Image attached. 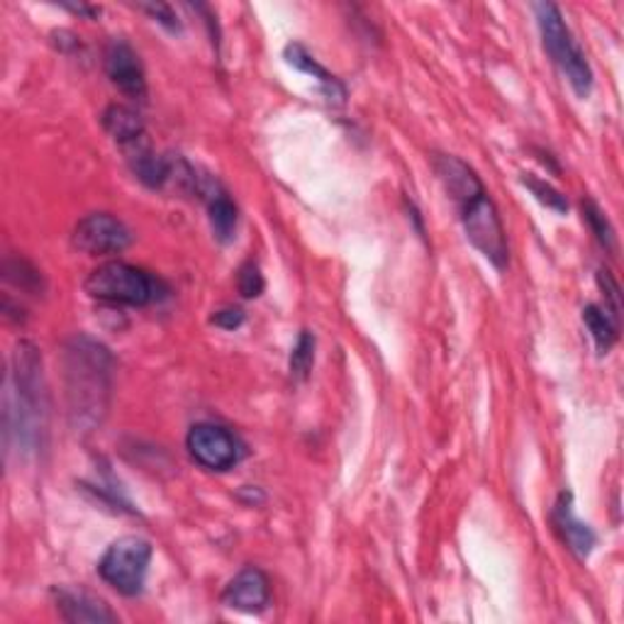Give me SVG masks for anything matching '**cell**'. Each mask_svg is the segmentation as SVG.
Listing matches in <instances>:
<instances>
[{"label":"cell","instance_id":"7c38bea8","mask_svg":"<svg viewBox=\"0 0 624 624\" xmlns=\"http://www.w3.org/2000/svg\"><path fill=\"white\" fill-rule=\"evenodd\" d=\"M554 525L556 529L561 532L563 541L569 544V549L573 554L581 556V559H588L593 554L595 544H598V535L590 525L581 522L573 513V495L571 493H561L559 501L554 505Z\"/></svg>","mask_w":624,"mask_h":624},{"label":"cell","instance_id":"7402d4cb","mask_svg":"<svg viewBox=\"0 0 624 624\" xmlns=\"http://www.w3.org/2000/svg\"><path fill=\"white\" fill-rule=\"evenodd\" d=\"M598 286L603 288V293H605V300H607V313H612V317H620V313H622V293H620V283L615 281V276L610 274L607 269H600L598 271Z\"/></svg>","mask_w":624,"mask_h":624},{"label":"cell","instance_id":"cb8c5ba5","mask_svg":"<svg viewBox=\"0 0 624 624\" xmlns=\"http://www.w3.org/2000/svg\"><path fill=\"white\" fill-rule=\"evenodd\" d=\"M247 320V315L242 308H222L212 315V325H218L220 330H237V327H242Z\"/></svg>","mask_w":624,"mask_h":624},{"label":"cell","instance_id":"5b68a950","mask_svg":"<svg viewBox=\"0 0 624 624\" xmlns=\"http://www.w3.org/2000/svg\"><path fill=\"white\" fill-rule=\"evenodd\" d=\"M152 554V544L144 537H122L116 544H110L98 563V573L118 593L134 598L144 590Z\"/></svg>","mask_w":624,"mask_h":624},{"label":"cell","instance_id":"30bf717a","mask_svg":"<svg viewBox=\"0 0 624 624\" xmlns=\"http://www.w3.org/2000/svg\"><path fill=\"white\" fill-rule=\"evenodd\" d=\"M106 72L112 84L118 86L120 94L132 100L146 98V78L144 66L140 62L138 52H134L124 40H112L106 50Z\"/></svg>","mask_w":624,"mask_h":624},{"label":"cell","instance_id":"8992f818","mask_svg":"<svg viewBox=\"0 0 624 624\" xmlns=\"http://www.w3.org/2000/svg\"><path fill=\"white\" fill-rule=\"evenodd\" d=\"M461 222L463 232H467L469 242L479 249V252L491 261L495 269L507 266V237L501 215H497L495 202L488 198V193L473 198L467 206H461Z\"/></svg>","mask_w":624,"mask_h":624},{"label":"cell","instance_id":"ba28073f","mask_svg":"<svg viewBox=\"0 0 624 624\" xmlns=\"http://www.w3.org/2000/svg\"><path fill=\"white\" fill-rule=\"evenodd\" d=\"M130 244V227L110 212H90L74 230V247L88 256L120 254Z\"/></svg>","mask_w":624,"mask_h":624},{"label":"cell","instance_id":"603a6c76","mask_svg":"<svg viewBox=\"0 0 624 624\" xmlns=\"http://www.w3.org/2000/svg\"><path fill=\"white\" fill-rule=\"evenodd\" d=\"M144 13H150L158 25H164L168 32H180V22L174 13V8L168 3H142L140 6Z\"/></svg>","mask_w":624,"mask_h":624},{"label":"cell","instance_id":"e0dca14e","mask_svg":"<svg viewBox=\"0 0 624 624\" xmlns=\"http://www.w3.org/2000/svg\"><path fill=\"white\" fill-rule=\"evenodd\" d=\"M583 322L588 327L590 337L598 347L600 354H607V351L615 347L617 342V320L607 313V308L603 310L600 305H588L583 310Z\"/></svg>","mask_w":624,"mask_h":624},{"label":"cell","instance_id":"ffe728a7","mask_svg":"<svg viewBox=\"0 0 624 624\" xmlns=\"http://www.w3.org/2000/svg\"><path fill=\"white\" fill-rule=\"evenodd\" d=\"M522 184H525V188L532 190V196H535L541 206H547L549 210L561 212V215L569 210V200H566V196H561V193L556 190L551 184H547V180L525 174L522 176Z\"/></svg>","mask_w":624,"mask_h":624},{"label":"cell","instance_id":"8fae6325","mask_svg":"<svg viewBox=\"0 0 624 624\" xmlns=\"http://www.w3.org/2000/svg\"><path fill=\"white\" fill-rule=\"evenodd\" d=\"M435 172L441 180V186L451 196L457 206H467L473 198H479L485 193L481 178L475 176L469 164H463L461 158L449 156V154H437L435 156Z\"/></svg>","mask_w":624,"mask_h":624},{"label":"cell","instance_id":"4fadbf2b","mask_svg":"<svg viewBox=\"0 0 624 624\" xmlns=\"http://www.w3.org/2000/svg\"><path fill=\"white\" fill-rule=\"evenodd\" d=\"M56 607H59L62 617L66 622H118V615L112 612L103 600L84 593V590L59 588L56 590Z\"/></svg>","mask_w":624,"mask_h":624},{"label":"cell","instance_id":"52a82bcc","mask_svg":"<svg viewBox=\"0 0 624 624\" xmlns=\"http://www.w3.org/2000/svg\"><path fill=\"white\" fill-rule=\"evenodd\" d=\"M186 447L193 461L208 471H230L247 453L240 437L215 423L193 425L186 437Z\"/></svg>","mask_w":624,"mask_h":624},{"label":"cell","instance_id":"44dd1931","mask_svg":"<svg viewBox=\"0 0 624 624\" xmlns=\"http://www.w3.org/2000/svg\"><path fill=\"white\" fill-rule=\"evenodd\" d=\"M237 288H240L244 298H259L261 291H264V276H261V269L254 261H247L237 271Z\"/></svg>","mask_w":624,"mask_h":624},{"label":"cell","instance_id":"9c48e42d","mask_svg":"<svg viewBox=\"0 0 624 624\" xmlns=\"http://www.w3.org/2000/svg\"><path fill=\"white\" fill-rule=\"evenodd\" d=\"M222 605L244 612V615H259V612H264L271 605L269 576L256 569V566H247V569H242L225 585Z\"/></svg>","mask_w":624,"mask_h":624},{"label":"cell","instance_id":"7a4b0ae2","mask_svg":"<svg viewBox=\"0 0 624 624\" xmlns=\"http://www.w3.org/2000/svg\"><path fill=\"white\" fill-rule=\"evenodd\" d=\"M112 369L116 361L98 339L81 335L66 344V401L76 433H94L103 423L112 391Z\"/></svg>","mask_w":624,"mask_h":624},{"label":"cell","instance_id":"d6986e66","mask_svg":"<svg viewBox=\"0 0 624 624\" xmlns=\"http://www.w3.org/2000/svg\"><path fill=\"white\" fill-rule=\"evenodd\" d=\"M583 218H585V222L590 227V232L595 234L598 244L603 247L605 252H615V244H617L615 227L610 225L607 215L603 212V208H600L595 200H590V198L583 200Z\"/></svg>","mask_w":624,"mask_h":624},{"label":"cell","instance_id":"2e32d148","mask_svg":"<svg viewBox=\"0 0 624 624\" xmlns=\"http://www.w3.org/2000/svg\"><path fill=\"white\" fill-rule=\"evenodd\" d=\"M208 212H210L208 218H210L215 240H218L220 244L234 242L240 212H237V206L232 202V198L222 190H215L210 196V202H208Z\"/></svg>","mask_w":624,"mask_h":624},{"label":"cell","instance_id":"277c9868","mask_svg":"<svg viewBox=\"0 0 624 624\" xmlns=\"http://www.w3.org/2000/svg\"><path fill=\"white\" fill-rule=\"evenodd\" d=\"M535 13L544 50L551 56V62L559 66L561 74L569 78L576 96L588 98L590 90H593V69H590L581 44L576 42L569 25H566L561 10L554 3H537Z\"/></svg>","mask_w":624,"mask_h":624},{"label":"cell","instance_id":"d4e9b609","mask_svg":"<svg viewBox=\"0 0 624 624\" xmlns=\"http://www.w3.org/2000/svg\"><path fill=\"white\" fill-rule=\"evenodd\" d=\"M62 8L72 10V13H76V15H84V18H88V20L100 15V8H96V6H86V3H62Z\"/></svg>","mask_w":624,"mask_h":624},{"label":"cell","instance_id":"6da1fadb","mask_svg":"<svg viewBox=\"0 0 624 624\" xmlns=\"http://www.w3.org/2000/svg\"><path fill=\"white\" fill-rule=\"evenodd\" d=\"M47 388L42 357L35 344L20 342L13 351L6 381V437L20 453H37L47 435Z\"/></svg>","mask_w":624,"mask_h":624},{"label":"cell","instance_id":"5bb4252c","mask_svg":"<svg viewBox=\"0 0 624 624\" xmlns=\"http://www.w3.org/2000/svg\"><path fill=\"white\" fill-rule=\"evenodd\" d=\"M286 62L291 66H295V69L303 72V74H310L313 78H317V84H320L322 88V94L325 98L330 100V103H337V106H342L344 100H347V88L344 84L339 81V78L335 74H330L325 69V66L315 59V56L303 47V44L298 42H293L286 47Z\"/></svg>","mask_w":624,"mask_h":624},{"label":"cell","instance_id":"3957f363","mask_svg":"<svg viewBox=\"0 0 624 624\" xmlns=\"http://www.w3.org/2000/svg\"><path fill=\"white\" fill-rule=\"evenodd\" d=\"M86 293L100 303L144 308V305L164 300L168 286L140 266L124 264V261H108V264L90 271L86 278Z\"/></svg>","mask_w":624,"mask_h":624},{"label":"cell","instance_id":"ac0fdd59","mask_svg":"<svg viewBox=\"0 0 624 624\" xmlns=\"http://www.w3.org/2000/svg\"><path fill=\"white\" fill-rule=\"evenodd\" d=\"M315 347H317V339L308 330H303L298 339H295V347L291 351V361H288L291 376L295 381H305L310 376V371L315 366Z\"/></svg>","mask_w":624,"mask_h":624},{"label":"cell","instance_id":"9a60e30c","mask_svg":"<svg viewBox=\"0 0 624 624\" xmlns=\"http://www.w3.org/2000/svg\"><path fill=\"white\" fill-rule=\"evenodd\" d=\"M103 124L112 140H116L122 150L124 146H132L142 140H146L144 120L138 110H132L128 106H110L103 112Z\"/></svg>","mask_w":624,"mask_h":624}]
</instances>
